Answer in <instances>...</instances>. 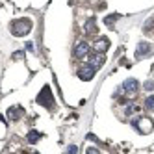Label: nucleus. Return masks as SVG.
Listing matches in <instances>:
<instances>
[{
  "label": "nucleus",
  "mask_w": 154,
  "mask_h": 154,
  "mask_svg": "<svg viewBox=\"0 0 154 154\" xmlns=\"http://www.w3.org/2000/svg\"><path fill=\"white\" fill-rule=\"evenodd\" d=\"M76 152H78V147H74V145H71L67 149V154H76Z\"/></svg>",
  "instance_id": "15"
},
{
  "label": "nucleus",
  "mask_w": 154,
  "mask_h": 154,
  "mask_svg": "<svg viewBox=\"0 0 154 154\" xmlns=\"http://www.w3.org/2000/svg\"><path fill=\"white\" fill-rule=\"evenodd\" d=\"M145 108L147 109H154V97H149L145 100Z\"/></svg>",
  "instance_id": "13"
},
{
  "label": "nucleus",
  "mask_w": 154,
  "mask_h": 154,
  "mask_svg": "<svg viewBox=\"0 0 154 154\" xmlns=\"http://www.w3.org/2000/svg\"><path fill=\"white\" fill-rule=\"evenodd\" d=\"M39 137H41V136H39V132H35V130H32L30 134H28V141H30V143H35V141H39Z\"/></svg>",
  "instance_id": "12"
},
{
  "label": "nucleus",
  "mask_w": 154,
  "mask_h": 154,
  "mask_svg": "<svg viewBox=\"0 0 154 154\" xmlns=\"http://www.w3.org/2000/svg\"><path fill=\"white\" fill-rule=\"evenodd\" d=\"M87 154H98V150L97 149H89V150H87Z\"/></svg>",
  "instance_id": "18"
},
{
  "label": "nucleus",
  "mask_w": 154,
  "mask_h": 154,
  "mask_svg": "<svg viewBox=\"0 0 154 154\" xmlns=\"http://www.w3.org/2000/svg\"><path fill=\"white\" fill-rule=\"evenodd\" d=\"M87 54H89V45H87L85 41H78V43L74 45V56L82 60V58L87 56Z\"/></svg>",
  "instance_id": "5"
},
{
  "label": "nucleus",
  "mask_w": 154,
  "mask_h": 154,
  "mask_svg": "<svg viewBox=\"0 0 154 154\" xmlns=\"http://www.w3.org/2000/svg\"><path fill=\"white\" fill-rule=\"evenodd\" d=\"M134 126H136L139 132H143V134H149L150 128H152V121L147 119V117H137V119L134 121Z\"/></svg>",
  "instance_id": "3"
},
{
  "label": "nucleus",
  "mask_w": 154,
  "mask_h": 154,
  "mask_svg": "<svg viewBox=\"0 0 154 154\" xmlns=\"http://www.w3.org/2000/svg\"><path fill=\"white\" fill-rule=\"evenodd\" d=\"M115 19H117V15H113V17H106V24L109 26V24H113L115 23Z\"/></svg>",
  "instance_id": "14"
},
{
  "label": "nucleus",
  "mask_w": 154,
  "mask_h": 154,
  "mask_svg": "<svg viewBox=\"0 0 154 154\" xmlns=\"http://www.w3.org/2000/svg\"><path fill=\"white\" fill-rule=\"evenodd\" d=\"M109 48V43H108V39H98L97 43H95V52H106Z\"/></svg>",
  "instance_id": "8"
},
{
  "label": "nucleus",
  "mask_w": 154,
  "mask_h": 154,
  "mask_svg": "<svg viewBox=\"0 0 154 154\" xmlns=\"http://www.w3.org/2000/svg\"><path fill=\"white\" fill-rule=\"evenodd\" d=\"M23 56H24V52H17L13 58H20V60H23Z\"/></svg>",
  "instance_id": "17"
},
{
  "label": "nucleus",
  "mask_w": 154,
  "mask_h": 154,
  "mask_svg": "<svg viewBox=\"0 0 154 154\" xmlns=\"http://www.w3.org/2000/svg\"><path fill=\"white\" fill-rule=\"evenodd\" d=\"M106 61V56L102 52H93V54H87V65H91V67L98 69V67H102Z\"/></svg>",
  "instance_id": "2"
},
{
  "label": "nucleus",
  "mask_w": 154,
  "mask_h": 154,
  "mask_svg": "<svg viewBox=\"0 0 154 154\" xmlns=\"http://www.w3.org/2000/svg\"><path fill=\"white\" fill-rule=\"evenodd\" d=\"M11 30L15 35H26L28 32L32 30V23L28 19H23V20H15V23H11Z\"/></svg>",
  "instance_id": "1"
},
{
  "label": "nucleus",
  "mask_w": 154,
  "mask_h": 154,
  "mask_svg": "<svg viewBox=\"0 0 154 154\" xmlns=\"http://www.w3.org/2000/svg\"><path fill=\"white\" fill-rule=\"evenodd\" d=\"M24 115V112H23V108H20V106H15V108H11V109H8V117L9 119H15V117H23Z\"/></svg>",
  "instance_id": "10"
},
{
  "label": "nucleus",
  "mask_w": 154,
  "mask_h": 154,
  "mask_svg": "<svg viewBox=\"0 0 154 154\" xmlns=\"http://www.w3.org/2000/svg\"><path fill=\"white\" fill-rule=\"evenodd\" d=\"M125 93H128V95H134V93H137V89H139V82L137 80H134V78H130V80H126L125 82Z\"/></svg>",
  "instance_id": "7"
},
{
  "label": "nucleus",
  "mask_w": 154,
  "mask_h": 154,
  "mask_svg": "<svg viewBox=\"0 0 154 154\" xmlns=\"http://www.w3.org/2000/svg\"><path fill=\"white\" fill-rule=\"evenodd\" d=\"M95 72H97V69L95 67H91V65H82V67H80V71H78V76H80V78L82 80H91L93 78V76H95Z\"/></svg>",
  "instance_id": "6"
},
{
  "label": "nucleus",
  "mask_w": 154,
  "mask_h": 154,
  "mask_svg": "<svg viewBox=\"0 0 154 154\" xmlns=\"http://www.w3.org/2000/svg\"><path fill=\"white\" fill-rule=\"evenodd\" d=\"M149 52H150V45L149 43H141V45L137 47V50H136V58H143Z\"/></svg>",
  "instance_id": "9"
},
{
  "label": "nucleus",
  "mask_w": 154,
  "mask_h": 154,
  "mask_svg": "<svg viewBox=\"0 0 154 154\" xmlns=\"http://www.w3.org/2000/svg\"><path fill=\"white\" fill-rule=\"evenodd\" d=\"M84 32L85 34H93V32H97V20L91 17V19H87V23L84 26Z\"/></svg>",
  "instance_id": "11"
},
{
  "label": "nucleus",
  "mask_w": 154,
  "mask_h": 154,
  "mask_svg": "<svg viewBox=\"0 0 154 154\" xmlns=\"http://www.w3.org/2000/svg\"><path fill=\"white\" fill-rule=\"evenodd\" d=\"M37 102L43 104V106H47V108H50V106L54 104V98H52V93H50L48 87H45V89L41 91V95L37 97Z\"/></svg>",
  "instance_id": "4"
},
{
  "label": "nucleus",
  "mask_w": 154,
  "mask_h": 154,
  "mask_svg": "<svg viewBox=\"0 0 154 154\" xmlns=\"http://www.w3.org/2000/svg\"><path fill=\"white\" fill-rule=\"evenodd\" d=\"M152 87H154V84H152L150 80H149V82H145V89H147V91H150Z\"/></svg>",
  "instance_id": "16"
}]
</instances>
